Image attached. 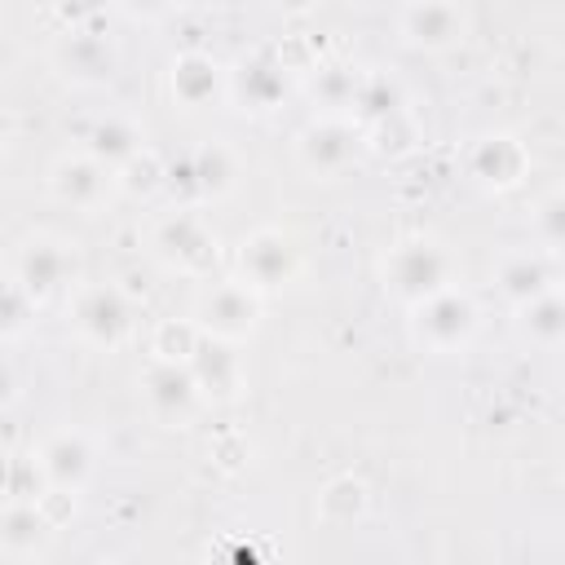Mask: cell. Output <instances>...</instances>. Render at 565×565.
I'll list each match as a JSON object with an SVG mask.
<instances>
[{
    "label": "cell",
    "instance_id": "7402d4cb",
    "mask_svg": "<svg viewBox=\"0 0 565 565\" xmlns=\"http://www.w3.org/2000/svg\"><path fill=\"white\" fill-rule=\"evenodd\" d=\"M543 230H547V238H552V243L561 238V203H556V199L543 207Z\"/></svg>",
    "mask_w": 565,
    "mask_h": 565
},
{
    "label": "cell",
    "instance_id": "7c38bea8",
    "mask_svg": "<svg viewBox=\"0 0 565 565\" xmlns=\"http://www.w3.org/2000/svg\"><path fill=\"white\" fill-rule=\"evenodd\" d=\"M44 468H49V477L62 481V486L79 481V477L88 472V450H84V441H79V437H57V441L44 450Z\"/></svg>",
    "mask_w": 565,
    "mask_h": 565
},
{
    "label": "cell",
    "instance_id": "9a60e30c",
    "mask_svg": "<svg viewBox=\"0 0 565 565\" xmlns=\"http://www.w3.org/2000/svg\"><path fill=\"white\" fill-rule=\"evenodd\" d=\"M93 146H97V154H106V159H132V150H137V132L110 119V124H97Z\"/></svg>",
    "mask_w": 565,
    "mask_h": 565
},
{
    "label": "cell",
    "instance_id": "8992f818",
    "mask_svg": "<svg viewBox=\"0 0 565 565\" xmlns=\"http://www.w3.org/2000/svg\"><path fill=\"white\" fill-rule=\"evenodd\" d=\"M349 154H353V137L344 128H335V124H322V128H313L305 137V159L313 168H322V172H335Z\"/></svg>",
    "mask_w": 565,
    "mask_h": 565
},
{
    "label": "cell",
    "instance_id": "52a82bcc",
    "mask_svg": "<svg viewBox=\"0 0 565 565\" xmlns=\"http://www.w3.org/2000/svg\"><path fill=\"white\" fill-rule=\"evenodd\" d=\"M477 172H481L486 181L508 185V181H516V172H521V150H516L508 137H486V141L477 146Z\"/></svg>",
    "mask_w": 565,
    "mask_h": 565
},
{
    "label": "cell",
    "instance_id": "9c48e42d",
    "mask_svg": "<svg viewBox=\"0 0 565 565\" xmlns=\"http://www.w3.org/2000/svg\"><path fill=\"white\" fill-rule=\"evenodd\" d=\"M62 278H66V256H62L57 247L40 243V247H31V252L22 256V282H26L31 291H53Z\"/></svg>",
    "mask_w": 565,
    "mask_h": 565
},
{
    "label": "cell",
    "instance_id": "30bf717a",
    "mask_svg": "<svg viewBox=\"0 0 565 565\" xmlns=\"http://www.w3.org/2000/svg\"><path fill=\"white\" fill-rule=\"evenodd\" d=\"M499 282H503V291H508L512 300H534V296H543V291H547V269H543V260L516 256V260H508V265H503Z\"/></svg>",
    "mask_w": 565,
    "mask_h": 565
},
{
    "label": "cell",
    "instance_id": "ba28073f",
    "mask_svg": "<svg viewBox=\"0 0 565 565\" xmlns=\"http://www.w3.org/2000/svg\"><path fill=\"white\" fill-rule=\"evenodd\" d=\"M172 84H177L181 102L199 106V102H207V97L216 93V66H212L207 57H181V62L172 66Z\"/></svg>",
    "mask_w": 565,
    "mask_h": 565
},
{
    "label": "cell",
    "instance_id": "3957f363",
    "mask_svg": "<svg viewBox=\"0 0 565 565\" xmlns=\"http://www.w3.org/2000/svg\"><path fill=\"white\" fill-rule=\"evenodd\" d=\"M406 35H411L415 44H428V49L450 44V40L459 35V13H455L446 0H419V4L406 13Z\"/></svg>",
    "mask_w": 565,
    "mask_h": 565
},
{
    "label": "cell",
    "instance_id": "5b68a950",
    "mask_svg": "<svg viewBox=\"0 0 565 565\" xmlns=\"http://www.w3.org/2000/svg\"><path fill=\"white\" fill-rule=\"evenodd\" d=\"M243 265H247V274H252L256 282L274 287V282L287 278V269H291V252H287V243H282L278 234H260V238L247 243Z\"/></svg>",
    "mask_w": 565,
    "mask_h": 565
},
{
    "label": "cell",
    "instance_id": "7a4b0ae2",
    "mask_svg": "<svg viewBox=\"0 0 565 565\" xmlns=\"http://www.w3.org/2000/svg\"><path fill=\"white\" fill-rule=\"evenodd\" d=\"M472 322V309L463 296H450V291H433L424 296V309H419V331L433 340V344H455Z\"/></svg>",
    "mask_w": 565,
    "mask_h": 565
},
{
    "label": "cell",
    "instance_id": "8fae6325",
    "mask_svg": "<svg viewBox=\"0 0 565 565\" xmlns=\"http://www.w3.org/2000/svg\"><path fill=\"white\" fill-rule=\"evenodd\" d=\"M150 397H154V406L159 411H185L190 406V397H194V375L190 371H177V366H159L154 375H150Z\"/></svg>",
    "mask_w": 565,
    "mask_h": 565
},
{
    "label": "cell",
    "instance_id": "603a6c76",
    "mask_svg": "<svg viewBox=\"0 0 565 565\" xmlns=\"http://www.w3.org/2000/svg\"><path fill=\"white\" fill-rule=\"evenodd\" d=\"M102 0H62V9L66 13H88V9H97Z\"/></svg>",
    "mask_w": 565,
    "mask_h": 565
},
{
    "label": "cell",
    "instance_id": "d4e9b609",
    "mask_svg": "<svg viewBox=\"0 0 565 565\" xmlns=\"http://www.w3.org/2000/svg\"><path fill=\"white\" fill-rule=\"evenodd\" d=\"M132 4H150V9H154V4H163V0H132Z\"/></svg>",
    "mask_w": 565,
    "mask_h": 565
},
{
    "label": "cell",
    "instance_id": "ac0fdd59",
    "mask_svg": "<svg viewBox=\"0 0 565 565\" xmlns=\"http://www.w3.org/2000/svg\"><path fill=\"white\" fill-rule=\"evenodd\" d=\"M225 177H230L225 154H221V150H203V154H199V185L212 190V185H221Z\"/></svg>",
    "mask_w": 565,
    "mask_h": 565
},
{
    "label": "cell",
    "instance_id": "d6986e66",
    "mask_svg": "<svg viewBox=\"0 0 565 565\" xmlns=\"http://www.w3.org/2000/svg\"><path fill=\"white\" fill-rule=\"evenodd\" d=\"M353 97H358V102H362L371 115H384V110H393V88H388L384 79H371V84H366L362 93H353Z\"/></svg>",
    "mask_w": 565,
    "mask_h": 565
},
{
    "label": "cell",
    "instance_id": "277c9868",
    "mask_svg": "<svg viewBox=\"0 0 565 565\" xmlns=\"http://www.w3.org/2000/svg\"><path fill=\"white\" fill-rule=\"evenodd\" d=\"M79 327L93 335V340H119L124 327H128V305L119 300V291H93L84 296L79 305Z\"/></svg>",
    "mask_w": 565,
    "mask_h": 565
},
{
    "label": "cell",
    "instance_id": "44dd1931",
    "mask_svg": "<svg viewBox=\"0 0 565 565\" xmlns=\"http://www.w3.org/2000/svg\"><path fill=\"white\" fill-rule=\"evenodd\" d=\"M66 53H75V71H106V62H110V53H106V49L88 53V40H75Z\"/></svg>",
    "mask_w": 565,
    "mask_h": 565
},
{
    "label": "cell",
    "instance_id": "6da1fadb",
    "mask_svg": "<svg viewBox=\"0 0 565 565\" xmlns=\"http://www.w3.org/2000/svg\"><path fill=\"white\" fill-rule=\"evenodd\" d=\"M388 274H393V287H397L402 296H419V300H424V296H433V291L441 287V278H446V260H441L437 247L415 243V247H402V252L393 256Z\"/></svg>",
    "mask_w": 565,
    "mask_h": 565
},
{
    "label": "cell",
    "instance_id": "2e32d148",
    "mask_svg": "<svg viewBox=\"0 0 565 565\" xmlns=\"http://www.w3.org/2000/svg\"><path fill=\"white\" fill-rule=\"evenodd\" d=\"M530 335H539L547 344L561 335V300L552 291H543V296L530 300Z\"/></svg>",
    "mask_w": 565,
    "mask_h": 565
},
{
    "label": "cell",
    "instance_id": "4fadbf2b",
    "mask_svg": "<svg viewBox=\"0 0 565 565\" xmlns=\"http://www.w3.org/2000/svg\"><path fill=\"white\" fill-rule=\"evenodd\" d=\"M252 300H247V291H238V287H221V291H212V300H207V322L212 327H221V331H243L247 322H252Z\"/></svg>",
    "mask_w": 565,
    "mask_h": 565
},
{
    "label": "cell",
    "instance_id": "cb8c5ba5",
    "mask_svg": "<svg viewBox=\"0 0 565 565\" xmlns=\"http://www.w3.org/2000/svg\"><path fill=\"white\" fill-rule=\"evenodd\" d=\"M4 397H9V375L0 371V402H4Z\"/></svg>",
    "mask_w": 565,
    "mask_h": 565
},
{
    "label": "cell",
    "instance_id": "ffe728a7",
    "mask_svg": "<svg viewBox=\"0 0 565 565\" xmlns=\"http://www.w3.org/2000/svg\"><path fill=\"white\" fill-rule=\"evenodd\" d=\"M243 79H252V84H256L252 102H260V106H265V102H269V97H274V93L282 88V79H278V75H269V66H252V71H247Z\"/></svg>",
    "mask_w": 565,
    "mask_h": 565
},
{
    "label": "cell",
    "instance_id": "5bb4252c",
    "mask_svg": "<svg viewBox=\"0 0 565 565\" xmlns=\"http://www.w3.org/2000/svg\"><path fill=\"white\" fill-rule=\"evenodd\" d=\"M57 190L71 199V203H93L97 190H102V168L93 163H66L57 172Z\"/></svg>",
    "mask_w": 565,
    "mask_h": 565
},
{
    "label": "cell",
    "instance_id": "e0dca14e",
    "mask_svg": "<svg viewBox=\"0 0 565 565\" xmlns=\"http://www.w3.org/2000/svg\"><path fill=\"white\" fill-rule=\"evenodd\" d=\"M4 539H9L13 547L35 543V539H40V521H35V512H13V516L4 521Z\"/></svg>",
    "mask_w": 565,
    "mask_h": 565
}]
</instances>
